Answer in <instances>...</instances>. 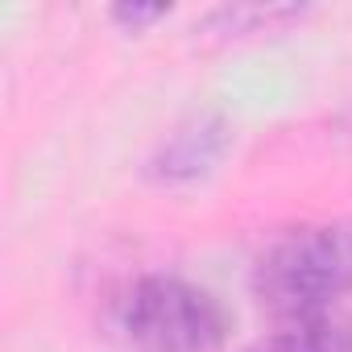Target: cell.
Returning a JSON list of instances; mask_svg holds the SVG:
<instances>
[{
    "label": "cell",
    "mask_w": 352,
    "mask_h": 352,
    "mask_svg": "<svg viewBox=\"0 0 352 352\" xmlns=\"http://www.w3.org/2000/svg\"><path fill=\"white\" fill-rule=\"evenodd\" d=\"M116 323L137 352H220L232 331V315L212 290L174 274L133 282Z\"/></svg>",
    "instance_id": "cell-2"
},
{
    "label": "cell",
    "mask_w": 352,
    "mask_h": 352,
    "mask_svg": "<svg viewBox=\"0 0 352 352\" xmlns=\"http://www.w3.org/2000/svg\"><path fill=\"white\" fill-rule=\"evenodd\" d=\"M228 145H232V124L216 112H199L157 145V153L149 157V179L170 183V187L195 183L220 166Z\"/></svg>",
    "instance_id": "cell-3"
},
{
    "label": "cell",
    "mask_w": 352,
    "mask_h": 352,
    "mask_svg": "<svg viewBox=\"0 0 352 352\" xmlns=\"http://www.w3.org/2000/svg\"><path fill=\"white\" fill-rule=\"evenodd\" d=\"M166 13H170L166 5H116V9H112V21H120V25H129V30H145V25L162 21Z\"/></svg>",
    "instance_id": "cell-6"
},
{
    "label": "cell",
    "mask_w": 352,
    "mask_h": 352,
    "mask_svg": "<svg viewBox=\"0 0 352 352\" xmlns=\"http://www.w3.org/2000/svg\"><path fill=\"white\" fill-rule=\"evenodd\" d=\"M302 9L294 5H232V9H216L204 17L199 34H253V30H270L282 21H298Z\"/></svg>",
    "instance_id": "cell-5"
},
{
    "label": "cell",
    "mask_w": 352,
    "mask_h": 352,
    "mask_svg": "<svg viewBox=\"0 0 352 352\" xmlns=\"http://www.w3.org/2000/svg\"><path fill=\"white\" fill-rule=\"evenodd\" d=\"M253 290L286 319L336 311L331 302L352 294V220L302 224L274 241L253 270Z\"/></svg>",
    "instance_id": "cell-1"
},
{
    "label": "cell",
    "mask_w": 352,
    "mask_h": 352,
    "mask_svg": "<svg viewBox=\"0 0 352 352\" xmlns=\"http://www.w3.org/2000/svg\"><path fill=\"white\" fill-rule=\"evenodd\" d=\"M249 352H352V315L319 311V315L290 319L274 336L257 340Z\"/></svg>",
    "instance_id": "cell-4"
}]
</instances>
